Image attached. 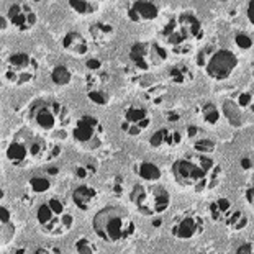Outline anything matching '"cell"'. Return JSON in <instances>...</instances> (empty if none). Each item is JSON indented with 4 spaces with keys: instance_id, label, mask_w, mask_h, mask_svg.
I'll use <instances>...</instances> for the list:
<instances>
[{
    "instance_id": "cell-1",
    "label": "cell",
    "mask_w": 254,
    "mask_h": 254,
    "mask_svg": "<svg viewBox=\"0 0 254 254\" xmlns=\"http://www.w3.org/2000/svg\"><path fill=\"white\" fill-rule=\"evenodd\" d=\"M171 171L177 186L193 192L212 190L223 179V169L217 161L197 153L177 159Z\"/></svg>"
},
{
    "instance_id": "cell-2",
    "label": "cell",
    "mask_w": 254,
    "mask_h": 254,
    "mask_svg": "<svg viewBox=\"0 0 254 254\" xmlns=\"http://www.w3.org/2000/svg\"><path fill=\"white\" fill-rule=\"evenodd\" d=\"M203 38V26L192 12L171 18L161 30L163 45L176 55H189Z\"/></svg>"
},
{
    "instance_id": "cell-3",
    "label": "cell",
    "mask_w": 254,
    "mask_h": 254,
    "mask_svg": "<svg viewBox=\"0 0 254 254\" xmlns=\"http://www.w3.org/2000/svg\"><path fill=\"white\" fill-rule=\"evenodd\" d=\"M92 228L102 241L110 245L129 241L136 235V225L131 215L120 205H109L99 210L92 220Z\"/></svg>"
},
{
    "instance_id": "cell-4",
    "label": "cell",
    "mask_w": 254,
    "mask_h": 254,
    "mask_svg": "<svg viewBox=\"0 0 254 254\" xmlns=\"http://www.w3.org/2000/svg\"><path fill=\"white\" fill-rule=\"evenodd\" d=\"M71 118L72 113L58 100L41 99L30 107V120L33 122V125L41 131L53 133L59 138H66Z\"/></svg>"
},
{
    "instance_id": "cell-5",
    "label": "cell",
    "mask_w": 254,
    "mask_h": 254,
    "mask_svg": "<svg viewBox=\"0 0 254 254\" xmlns=\"http://www.w3.org/2000/svg\"><path fill=\"white\" fill-rule=\"evenodd\" d=\"M36 223L48 236H63L72 230L75 218L61 198L51 197L38 207Z\"/></svg>"
},
{
    "instance_id": "cell-6",
    "label": "cell",
    "mask_w": 254,
    "mask_h": 254,
    "mask_svg": "<svg viewBox=\"0 0 254 254\" xmlns=\"http://www.w3.org/2000/svg\"><path fill=\"white\" fill-rule=\"evenodd\" d=\"M129 202L143 217H159L171 207V193L158 184H136L129 192Z\"/></svg>"
},
{
    "instance_id": "cell-7",
    "label": "cell",
    "mask_w": 254,
    "mask_h": 254,
    "mask_svg": "<svg viewBox=\"0 0 254 254\" xmlns=\"http://www.w3.org/2000/svg\"><path fill=\"white\" fill-rule=\"evenodd\" d=\"M238 56L231 50L217 48L215 45L203 46L197 55L198 67L205 69V72L213 80H225L235 72L238 67Z\"/></svg>"
},
{
    "instance_id": "cell-8",
    "label": "cell",
    "mask_w": 254,
    "mask_h": 254,
    "mask_svg": "<svg viewBox=\"0 0 254 254\" xmlns=\"http://www.w3.org/2000/svg\"><path fill=\"white\" fill-rule=\"evenodd\" d=\"M38 75V63L28 53H13L3 64V77L10 85L23 87L33 84Z\"/></svg>"
},
{
    "instance_id": "cell-9",
    "label": "cell",
    "mask_w": 254,
    "mask_h": 254,
    "mask_svg": "<svg viewBox=\"0 0 254 254\" xmlns=\"http://www.w3.org/2000/svg\"><path fill=\"white\" fill-rule=\"evenodd\" d=\"M129 61L138 71L148 72L153 67H158L169 59V50L161 43L138 41L129 48Z\"/></svg>"
},
{
    "instance_id": "cell-10",
    "label": "cell",
    "mask_w": 254,
    "mask_h": 254,
    "mask_svg": "<svg viewBox=\"0 0 254 254\" xmlns=\"http://www.w3.org/2000/svg\"><path fill=\"white\" fill-rule=\"evenodd\" d=\"M71 136L82 149L94 151L99 149L104 143V128L97 117L84 115L74 122L71 128Z\"/></svg>"
},
{
    "instance_id": "cell-11",
    "label": "cell",
    "mask_w": 254,
    "mask_h": 254,
    "mask_svg": "<svg viewBox=\"0 0 254 254\" xmlns=\"http://www.w3.org/2000/svg\"><path fill=\"white\" fill-rule=\"evenodd\" d=\"M153 123V115L148 107L139 104H129L122 112V131L129 138H136L143 134Z\"/></svg>"
},
{
    "instance_id": "cell-12",
    "label": "cell",
    "mask_w": 254,
    "mask_h": 254,
    "mask_svg": "<svg viewBox=\"0 0 254 254\" xmlns=\"http://www.w3.org/2000/svg\"><path fill=\"white\" fill-rule=\"evenodd\" d=\"M205 230V220L197 212H184L177 215L171 225V235L181 241L195 240Z\"/></svg>"
},
{
    "instance_id": "cell-13",
    "label": "cell",
    "mask_w": 254,
    "mask_h": 254,
    "mask_svg": "<svg viewBox=\"0 0 254 254\" xmlns=\"http://www.w3.org/2000/svg\"><path fill=\"white\" fill-rule=\"evenodd\" d=\"M26 143H28L30 149V158L31 161H53L61 154V146L51 143L50 139H46L41 134H36L33 131H25Z\"/></svg>"
},
{
    "instance_id": "cell-14",
    "label": "cell",
    "mask_w": 254,
    "mask_h": 254,
    "mask_svg": "<svg viewBox=\"0 0 254 254\" xmlns=\"http://www.w3.org/2000/svg\"><path fill=\"white\" fill-rule=\"evenodd\" d=\"M7 20L12 28L18 30L20 33H26L31 28H35L38 23V15L35 8L30 3L17 2L12 3L7 12Z\"/></svg>"
},
{
    "instance_id": "cell-15",
    "label": "cell",
    "mask_w": 254,
    "mask_h": 254,
    "mask_svg": "<svg viewBox=\"0 0 254 254\" xmlns=\"http://www.w3.org/2000/svg\"><path fill=\"white\" fill-rule=\"evenodd\" d=\"M85 92L92 104L95 105H109L112 100L109 89V75L105 72H90L85 79Z\"/></svg>"
},
{
    "instance_id": "cell-16",
    "label": "cell",
    "mask_w": 254,
    "mask_h": 254,
    "mask_svg": "<svg viewBox=\"0 0 254 254\" xmlns=\"http://www.w3.org/2000/svg\"><path fill=\"white\" fill-rule=\"evenodd\" d=\"M127 15L131 21L136 23H144V21H153L158 18L159 8L153 2H146V0H136L131 2L127 7Z\"/></svg>"
},
{
    "instance_id": "cell-17",
    "label": "cell",
    "mask_w": 254,
    "mask_h": 254,
    "mask_svg": "<svg viewBox=\"0 0 254 254\" xmlns=\"http://www.w3.org/2000/svg\"><path fill=\"white\" fill-rule=\"evenodd\" d=\"M181 143H182L181 131L172 129V128H161L149 138V146L154 151H164V149L177 148Z\"/></svg>"
},
{
    "instance_id": "cell-18",
    "label": "cell",
    "mask_w": 254,
    "mask_h": 254,
    "mask_svg": "<svg viewBox=\"0 0 254 254\" xmlns=\"http://www.w3.org/2000/svg\"><path fill=\"white\" fill-rule=\"evenodd\" d=\"M5 156H7V159L13 166H23L31 159L25 131H21L20 134H17V138H15L13 141L8 144L7 151H5Z\"/></svg>"
},
{
    "instance_id": "cell-19",
    "label": "cell",
    "mask_w": 254,
    "mask_h": 254,
    "mask_svg": "<svg viewBox=\"0 0 254 254\" xmlns=\"http://www.w3.org/2000/svg\"><path fill=\"white\" fill-rule=\"evenodd\" d=\"M63 48L64 51L69 53L71 56L82 58L87 56L89 53V41L82 33L79 31H67L63 38Z\"/></svg>"
},
{
    "instance_id": "cell-20",
    "label": "cell",
    "mask_w": 254,
    "mask_h": 254,
    "mask_svg": "<svg viewBox=\"0 0 254 254\" xmlns=\"http://www.w3.org/2000/svg\"><path fill=\"white\" fill-rule=\"evenodd\" d=\"M99 200V192L92 186H79L72 190V203L80 212H89Z\"/></svg>"
},
{
    "instance_id": "cell-21",
    "label": "cell",
    "mask_w": 254,
    "mask_h": 254,
    "mask_svg": "<svg viewBox=\"0 0 254 254\" xmlns=\"http://www.w3.org/2000/svg\"><path fill=\"white\" fill-rule=\"evenodd\" d=\"M233 212H235L233 202H231L230 198H225V197H220L217 200H213V202L208 205V215L215 223H223L225 225Z\"/></svg>"
},
{
    "instance_id": "cell-22",
    "label": "cell",
    "mask_w": 254,
    "mask_h": 254,
    "mask_svg": "<svg viewBox=\"0 0 254 254\" xmlns=\"http://www.w3.org/2000/svg\"><path fill=\"white\" fill-rule=\"evenodd\" d=\"M133 172L146 184H156L163 177V172H161L159 167L154 163H149V161H138V163H134Z\"/></svg>"
},
{
    "instance_id": "cell-23",
    "label": "cell",
    "mask_w": 254,
    "mask_h": 254,
    "mask_svg": "<svg viewBox=\"0 0 254 254\" xmlns=\"http://www.w3.org/2000/svg\"><path fill=\"white\" fill-rule=\"evenodd\" d=\"M167 75H169V80L176 85H187L193 80V71L192 67L186 63H179L174 64L169 71H167Z\"/></svg>"
},
{
    "instance_id": "cell-24",
    "label": "cell",
    "mask_w": 254,
    "mask_h": 254,
    "mask_svg": "<svg viewBox=\"0 0 254 254\" xmlns=\"http://www.w3.org/2000/svg\"><path fill=\"white\" fill-rule=\"evenodd\" d=\"M223 115H225L226 120H228L230 125L235 127V128H241L243 125H246V122H248L246 115L238 109L236 102L231 100V99L223 102Z\"/></svg>"
},
{
    "instance_id": "cell-25",
    "label": "cell",
    "mask_w": 254,
    "mask_h": 254,
    "mask_svg": "<svg viewBox=\"0 0 254 254\" xmlns=\"http://www.w3.org/2000/svg\"><path fill=\"white\" fill-rule=\"evenodd\" d=\"M197 115L203 123H207L210 127H215L220 123L221 113L218 110V107L213 102H203L197 107Z\"/></svg>"
},
{
    "instance_id": "cell-26",
    "label": "cell",
    "mask_w": 254,
    "mask_h": 254,
    "mask_svg": "<svg viewBox=\"0 0 254 254\" xmlns=\"http://www.w3.org/2000/svg\"><path fill=\"white\" fill-rule=\"evenodd\" d=\"M0 215H2L0 217V221H2V245H8L15 233H17V228H15L13 223V215L5 205L0 207Z\"/></svg>"
},
{
    "instance_id": "cell-27",
    "label": "cell",
    "mask_w": 254,
    "mask_h": 254,
    "mask_svg": "<svg viewBox=\"0 0 254 254\" xmlns=\"http://www.w3.org/2000/svg\"><path fill=\"white\" fill-rule=\"evenodd\" d=\"M90 36L95 43H107L112 40L113 35H115V28L113 25L107 23V21H95V23L90 25Z\"/></svg>"
},
{
    "instance_id": "cell-28",
    "label": "cell",
    "mask_w": 254,
    "mask_h": 254,
    "mask_svg": "<svg viewBox=\"0 0 254 254\" xmlns=\"http://www.w3.org/2000/svg\"><path fill=\"white\" fill-rule=\"evenodd\" d=\"M69 7H71L72 12L77 15H82V17H92L100 10V3L99 2H87V0H72L69 2Z\"/></svg>"
},
{
    "instance_id": "cell-29",
    "label": "cell",
    "mask_w": 254,
    "mask_h": 254,
    "mask_svg": "<svg viewBox=\"0 0 254 254\" xmlns=\"http://www.w3.org/2000/svg\"><path fill=\"white\" fill-rule=\"evenodd\" d=\"M236 105L243 113L246 115V118H250L254 115V94L253 92H241L236 95Z\"/></svg>"
},
{
    "instance_id": "cell-30",
    "label": "cell",
    "mask_w": 254,
    "mask_h": 254,
    "mask_svg": "<svg viewBox=\"0 0 254 254\" xmlns=\"http://www.w3.org/2000/svg\"><path fill=\"white\" fill-rule=\"evenodd\" d=\"M248 223H250L248 215L245 212H241V210H235V212L231 213V217L228 218V221L225 223V226L231 231H241L246 228Z\"/></svg>"
},
{
    "instance_id": "cell-31",
    "label": "cell",
    "mask_w": 254,
    "mask_h": 254,
    "mask_svg": "<svg viewBox=\"0 0 254 254\" xmlns=\"http://www.w3.org/2000/svg\"><path fill=\"white\" fill-rule=\"evenodd\" d=\"M74 251L77 254H99V246L87 236H79L74 241Z\"/></svg>"
},
{
    "instance_id": "cell-32",
    "label": "cell",
    "mask_w": 254,
    "mask_h": 254,
    "mask_svg": "<svg viewBox=\"0 0 254 254\" xmlns=\"http://www.w3.org/2000/svg\"><path fill=\"white\" fill-rule=\"evenodd\" d=\"M51 80L53 84L56 85H61V87H64V85H69L72 80V72L69 71V69L66 66H56L55 69L51 71Z\"/></svg>"
},
{
    "instance_id": "cell-33",
    "label": "cell",
    "mask_w": 254,
    "mask_h": 254,
    "mask_svg": "<svg viewBox=\"0 0 254 254\" xmlns=\"http://www.w3.org/2000/svg\"><path fill=\"white\" fill-rule=\"evenodd\" d=\"M193 149H195L197 154H203V156H208L212 154L215 149H217V143L213 139H210L207 136H202L193 141Z\"/></svg>"
},
{
    "instance_id": "cell-34",
    "label": "cell",
    "mask_w": 254,
    "mask_h": 254,
    "mask_svg": "<svg viewBox=\"0 0 254 254\" xmlns=\"http://www.w3.org/2000/svg\"><path fill=\"white\" fill-rule=\"evenodd\" d=\"M28 186H30L31 192L45 193V192H48L51 189V181L48 179L46 176H35V177H31V179H30Z\"/></svg>"
},
{
    "instance_id": "cell-35",
    "label": "cell",
    "mask_w": 254,
    "mask_h": 254,
    "mask_svg": "<svg viewBox=\"0 0 254 254\" xmlns=\"http://www.w3.org/2000/svg\"><path fill=\"white\" fill-rule=\"evenodd\" d=\"M95 171H97V167L94 164H90V163H79V164H75L72 167L74 176L77 177V179H80V181L89 179V177H92L95 174Z\"/></svg>"
},
{
    "instance_id": "cell-36",
    "label": "cell",
    "mask_w": 254,
    "mask_h": 254,
    "mask_svg": "<svg viewBox=\"0 0 254 254\" xmlns=\"http://www.w3.org/2000/svg\"><path fill=\"white\" fill-rule=\"evenodd\" d=\"M235 43H236V46L240 48V50L243 51H248V50H251L253 48V40H251V36H248L245 33H240V35H236L235 38Z\"/></svg>"
},
{
    "instance_id": "cell-37",
    "label": "cell",
    "mask_w": 254,
    "mask_h": 254,
    "mask_svg": "<svg viewBox=\"0 0 254 254\" xmlns=\"http://www.w3.org/2000/svg\"><path fill=\"white\" fill-rule=\"evenodd\" d=\"M235 254H254V240L245 241L243 245H240Z\"/></svg>"
},
{
    "instance_id": "cell-38",
    "label": "cell",
    "mask_w": 254,
    "mask_h": 254,
    "mask_svg": "<svg viewBox=\"0 0 254 254\" xmlns=\"http://www.w3.org/2000/svg\"><path fill=\"white\" fill-rule=\"evenodd\" d=\"M187 136H189V139L195 141V139L202 138L203 134H202V129H200V127H197V125H190V127H187Z\"/></svg>"
},
{
    "instance_id": "cell-39",
    "label": "cell",
    "mask_w": 254,
    "mask_h": 254,
    "mask_svg": "<svg viewBox=\"0 0 254 254\" xmlns=\"http://www.w3.org/2000/svg\"><path fill=\"white\" fill-rule=\"evenodd\" d=\"M35 254H63V251L59 250L58 246H51V245H48V246H41V248H38V250L35 251Z\"/></svg>"
},
{
    "instance_id": "cell-40",
    "label": "cell",
    "mask_w": 254,
    "mask_h": 254,
    "mask_svg": "<svg viewBox=\"0 0 254 254\" xmlns=\"http://www.w3.org/2000/svg\"><path fill=\"white\" fill-rule=\"evenodd\" d=\"M85 66H87V69L90 72H99L100 71V61L97 58H87L85 59Z\"/></svg>"
},
{
    "instance_id": "cell-41",
    "label": "cell",
    "mask_w": 254,
    "mask_h": 254,
    "mask_svg": "<svg viewBox=\"0 0 254 254\" xmlns=\"http://www.w3.org/2000/svg\"><path fill=\"white\" fill-rule=\"evenodd\" d=\"M123 187H125V181H123L122 177H117V179L113 181V184H112V192L115 193V195H122Z\"/></svg>"
},
{
    "instance_id": "cell-42",
    "label": "cell",
    "mask_w": 254,
    "mask_h": 254,
    "mask_svg": "<svg viewBox=\"0 0 254 254\" xmlns=\"http://www.w3.org/2000/svg\"><path fill=\"white\" fill-rule=\"evenodd\" d=\"M245 198H246L248 205H250L251 208H254V186H250V187L246 189V192H245Z\"/></svg>"
},
{
    "instance_id": "cell-43",
    "label": "cell",
    "mask_w": 254,
    "mask_h": 254,
    "mask_svg": "<svg viewBox=\"0 0 254 254\" xmlns=\"http://www.w3.org/2000/svg\"><path fill=\"white\" fill-rule=\"evenodd\" d=\"M246 17H248V21L251 23V26H254V0L253 2L248 3V8H246Z\"/></svg>"
},
{
    "instance_id": "cell-44",
    "label": "cell",
    "mask_w": 254,
    "mask_h": 254,
    "mask_svg": "<svg viewBox=\"0 0 254 254\" xmlns=\"http://www.w3.org/2000/svg\"><path fill=\"white\" fill-rule=\"evenodd\" d=\"M241 167H243V169H246V171H250V169H253V167H254V163L250 158H243L241 159Z\"/></svg>"
},
{
    "instance_id": "cell-45",
    "label": "cell",
    "mask_w": 254,
    "mask_h": 254,
    "mask_svg": "<svg viewBox=\"0 0 254 254\" xmlns=\"http://www.w3.org/2000/svg\"><path fill=\"white\" fill-rule=\"evenodd\" d=\"M58 172H59L58 167H48L46 169V174H58Z\"/></svg>"
},
{
    "instance_id": "cell-46",
    "label": "cell",
    "mask_w": 254,
    "mask_h": 254,
    "mask_svg": "<svg viewBox=\"0 0 254 254\" xmlns=\"http://www.w3.org/2000/svg\"><path fill=\"white\" fill-rule=\"evenodd\" d=\"M253 77H254V63H253Z\"/></svg>"
},
{
    "instance_id": "cell-47",
    "label": "cell",
    "mask_w": 254,
    "mask_h": 254,
    "mask_svg": "<svg viewBox=\"0 0 254 254\" xmlns=\"http://www.w3.org/2000/svg\"><path fill=\"white\" fill-rule=\"evenodd\" d=\"M253 146H254V139H253Z\"/></svg>"
}]
</instances>
